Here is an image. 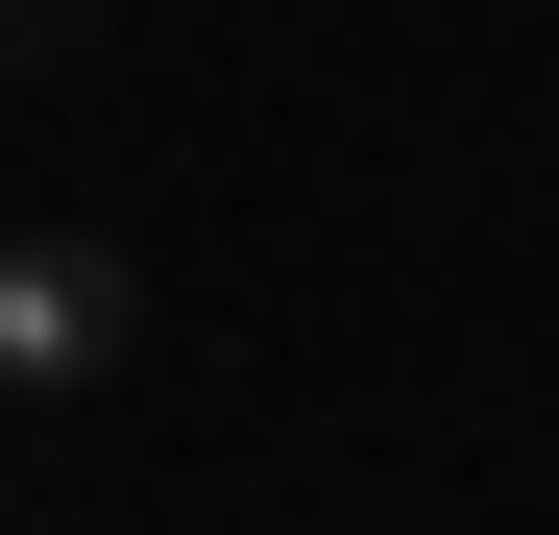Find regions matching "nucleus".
Here are the masks:
<instances>
[{
	"label": "nucleus",
	"mask_w": 559,
	"mask_h": 535,
	"mask_svg": "<svg viewBox=\"0 0 559 535\" xmlns=\"http://www.w3.org/2000/svg\"><path fill=\"white\" fill-rule=\"evenodd\" d=\"M146 366V268L98 219H0V414H98Z\"/></svg>",
	"instance_id": "nucleus-1"
},
{
	"label": "nucleus",
	"mask_w": 559,
	"mask_h": 535,
	"mask_svg": "<svg viewBox=\"0 0 559 535\" xmlns=\"http://www.w3.org/2000/svg\"><path fill=\"white\" fill-rule=\"evenodd\" d=\"M73 25H98V0H0V73H25V49H73Z\"/></svg>",
	"instance_id": "nucleus-2"
}]
</instances>
